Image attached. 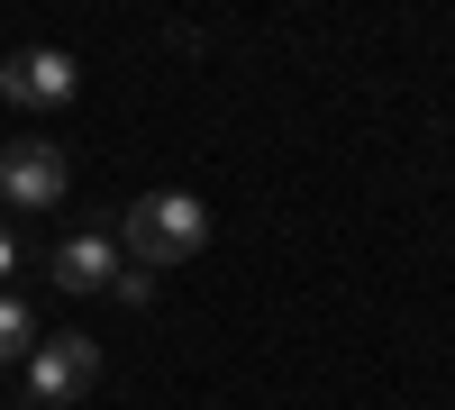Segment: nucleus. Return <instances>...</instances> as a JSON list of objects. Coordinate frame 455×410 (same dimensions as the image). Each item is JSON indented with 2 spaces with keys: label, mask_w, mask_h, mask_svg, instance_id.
Returning a JSON list of instances; mask_svg holds the SVG:
<instances>
[{
  "label": "nucleus",
  "mask_w": 455,
  "mask_h": 410,
  "mask_svg": "<svg viewBox=\"0 0 455 410\" xmlns=\"http://www.w3.org/2000/svg\"><path fill=\"white\" fill-rule=\"evenodd\" d=\"M210 246V210L192 201V192H137L128 210H119V255L128 265H182V255H201Z\"/></svg>",
  "instance_id": "obj_1"
},
{
  "label": "nucleus",
  "mask_w": 455,
  "mask_h": 410,
  "mask_svg": "<svg viewBox=\"0 0 455 410\" xmlns=\"http://www.w3.org/2000/svg\"><path fill=\"white\" fill-rule=\"evenodd\" d=\"M64 182H73V165H64L55 137H10L0 146V201L10 210H55Z\"/></svg>",
  "instance_id": "obj_2"
},
{
  "label": "nucleus",
  "mask_w": 455,
  "mask_h": 410,
  "mask_svg": "<svg viewBox=\"0 0 455 410\" xmlns=\"http://www.w3.org/2000/svg\"><path fill=\"white\" fill-rule=\"evenodd\" d=\"M73 83H83V64H73L64 46H19L10 64H0V100L10 109H64Z\"/></svg>",
  "instance_id": "obj_3"
},
{
  "label": "nucleus",
  "mask_w": 455,
  "mask_h": 410,
  "mask_svg": "<svg viewBox=\"0 0 455 410\" xmlns=\"http://www.w3.org/2000/svg\"><path fill=\"white\" fill-rule=\"evenodd\" d=\"M92 383H100V347L92 338H36V356H28V392L36 401L64 410V401H83Z\"/></svg>",
  "instance_id": "obj_4"
},
{
  "label": "nucleus",
  "mask_w": 455,
  "mask_h": 410,
  "mask_svg": "<svg viewBox=\"0 0 455 410\" xmlns=\"http://www.w3.org/2000/svg\"><path fill=\"white\" fill-rule=\"evenodd\" d=\"M46 274H55V292H119L128 255H119V237H109V229H73V237L46 255Z\"/></svg>",
  "instance_id": "obj_5"
},
{
  "label": "nucleus",
  "mask_w": 455,
  "mask_h": 410,
  "mask_svg": "<svg viewBox=\"0 0 455 410\" xmlns=\"http://www.w3.org/2000/svg\"><path fill=\"white\" fill-rule=\"evenodd\" d=\"M28 356H36V310L19 292H0V365H28Z\"/></svg>",
  "instance_id": "obj_6"
},
{
  "label": "nucleus",
  "mask_w": 455,
  "mask_h": 410,
  "mask_svg": "<svg viewBox=\"0 0 455 410\" xmlns=\"http://www.w3.org/2000/svg\"><path fill=\"white\" fill-rule=\"evenodd\" d=\"M109 301H156V274H146V265H128V274H119V292H109Z\"/></svg>",
  "instance_id": "obj_7"
},
{
  "label": "nucleus",
  "mask_w": 455,
  "mask_h": 410,
  "mask_svg": "<svg viewBox=\"0 0 455 410\" xmlns=\"http://www.w3.org/2000/svg\"><path fill=\"white\" fill-rule=\"evenodd\" d=\"M10 274H19V237L0 229V283H10Z\"/></svg>",
  "instance_id": "obj_8"
}]
</instances>
